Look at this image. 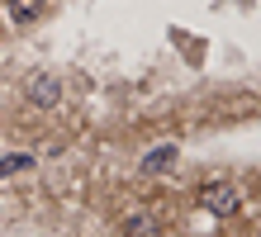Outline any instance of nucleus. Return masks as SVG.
Segmentation results:
<instances>
[{"instance_id":"1","label":"nucleus","mask_w":261,"mask_h":237,"mask_svg":"<svg viewBox=\"0 0 261 237\" xmlns=\"http://www.w3.org/2000/svg\"><path fill=\"white\" fill-rule=\"evenodd\" d=\"M199 204H204L214 218H233V214L242 209V195H238V185L214 180V185H204V190H199Z\"/></svg>"},{"instance_id":"2","label":"nucleus","mask_w":261,"mask_h":237,"mask_svg":"<svg viewBox=\"0 0 261 237\" xmlns=\"http://www.w3.org/2000/svg\"><path fill=\"white\" fill-rule=\"evenodd\" d=\"M176 142H162V147H152L147 156H143V176H157V171H166V166H176Z\"/></svg>"},{"instance_id":"3","label":"nucleus","mask_w":261,"mask_h":237,"mask_svg":"<svg viewBox=\"0 0 261 237\" xmlns=\"http://www.w3.org/2000/svg\"><path fill=\"white\" fill-rule=\"evenodd\" d=\"M10 19L14 24H34V19H43V10H48V0H10Z\"/></svg>"},{"instance_id":"4","label":"nucleus","mask_w":261,"mask_h":237,"mask_svg":"<svg viewBox=\"0 0 261 237\" xmlns=\"http://www.w3.org/2000/svg\"><path fill=\"white\" fill-rule=\"evenodd\" d=\"M124 232L128 237H157V218L147 209H133V214H124Z\"/></svg>"},{"instance_id":"5","label":"nucleus","mask_w":261,"mask_h":237,"mask_svg":"<svg viewBox=\"0 0 261 237\" xmlns=\"http://www.w3.org/2000/svg\"><path fill=\"white\" fill-rule=\"evenodd\" d=\"M29 100H34V104H43V109H48V104H57V100H62V86H57V81H53V76H38V81H34V86H29Z\"/></svg>"},{"instance_id":"6","label":"nucleus","mask_w":261,"mask_h":237,"mask_svg":"<svg viewBox=\"0 0 261 237\" xmlns=\"http://www.w3.org/2000/svg\"><path fill=\"white\" fill-rule=\"evenodd\" d=\"M29 166H34V156H29V152H10V156H0V180H5V176H19V171H29Z\"/></svg>"}]
</instances>
